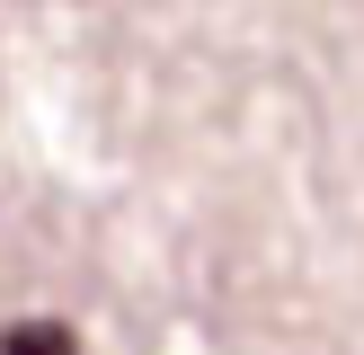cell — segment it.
I'll return each instance as SVG.
<instances>
[{
  "label": "cell",
  "mask_w": 364,
  "mask_h": 355,
  "mask_svg": "<svg viewBox=\"0 0 364 355\" xmlns=\"http://www.w3.org/2000/svg\"><path fill=\"white\" fill-rule=\"evenodd\" d=\"M0 355H80V337H71V320H18Z\"/></svg>",
  "instance_id": "6da1fadb"
}]
</instances>
